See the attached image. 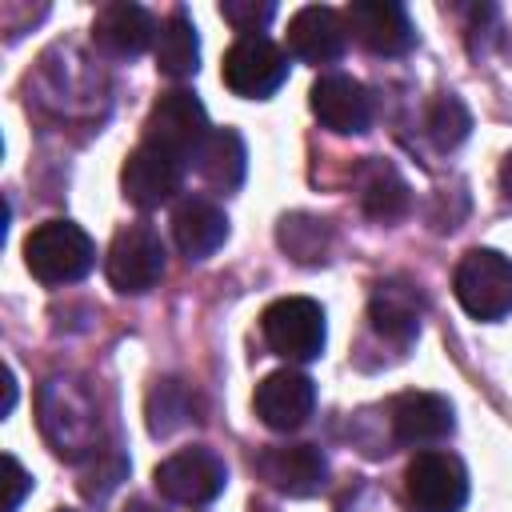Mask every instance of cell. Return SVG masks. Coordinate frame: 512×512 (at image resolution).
Listing matches in <instances>:
<instances>
[{
	"mask_svg": "<svg viewBox=\"0 0 512 512\" xmlns=\"http://www.w3.org/2000/svg\"><path fill=\"white\" fill-rule=\"evenodd\" d=\"M172 240L188 260H208L228 240V216L204 196H188L172 212Z\"/></svg>",
	"mask_w": 512,
	"mask_h": 512,
	"instance_id": "cell-19",
	"label": "cell"
},
{
	"mask_svg": "<svg viewBox=\"0 0 512 512\" xmlns=\"http://www.w3.org/2000/svg\"><path fill=\"white\" fill-rule=\"evenodd\" d=\"M4 472H8V504H4V512H16L20 500H24V492L32 488V476L20 468L16 456H4Z\"/></svg>",
	"mask_w": 512,
	"mask_h": 512,
	"instance_id": "cell-28",
	"label": "cell"
},
{
	"mask_svg": "<svg viewBox=\"0 0 512 512\" xmlns=\"http://www.w3.org/2000/svg\"><path fill=\"white\" fill-rule=\"evenodd\" d=\"M164 240L152 224L136 220V224H124L112 244H108V260H104V272H108V284L124 296H140L148 288L160 284L164 276Z\"/></svg>",
	"mask_w": 512,
	"mask_h": 512,
	"instance_id": "cell-5",
	"label": "cell"
},
{
	"mask_svg": "<svg viewBox=\"0 0 512 512\" xmlns=\"http://www.w3.org/2000/svg\"><path fill=\"white\" fill-rule=\"evenodd\" d=\"M388 424H392L396 444L420 448V444H436V440L452 436L456 412H452V404H448L444 396H436V392H400V396L388 404Z\"/></svg>",
	"mask_w": 512,
	"mask_h": 512,
	"instance_id": "cell-15",
	"label": "cell"
},
{
	"mask_svg": "<svg viewBox=\"0 0 512 512\" xmlns=\"http://www.w3.org/2000/svg\"><path fill=\"white\" fill-rule=\"evenodd\" d=\"M452 292L476 320H500L512 312V260L496 248H472L456 264Z\"/></svg>",
	"mask_w": 512,
	"mask_h": 512,
	"instance_id": "cell-4",
	"label": "cell"
},
{
	"mask_svg": "<svg viewBox=\"0 0 512 512\" xmlns=\"http://www.w3.org/2000/svg\"><path fill=\"white\" fill-rule=\"evenodd\" d=\"M156 36V20L148 8L140 4H128V0H116V4H104L92 20V44L112 56V60H132L140 56Z\"/></svg>",
	"mask_w": 512,
	"mask_h": 512,
	"instance_id": "cell-17",
	"label": "cell"
},
{
	"mask_svg": "<svg viewBox=\"0 0 512 512\" xmlns=\"http://www.w3.org/2000/svg\"><path fill=\"white\" fill-rule=\"evenodd\" d=\"M180 176H184V168L176 160H168L164 152H156L148 144H136L120 168V188L136 208L148 212V208L168 204L180 192Z\"/></svg>",
	"mask_w": 512,
	"mask_h": 512,
	"instance_id": "cell-16",
	"label": "cell"
},
{
	"mask_svg": "<svg viewBox=\"0 0 512 512\" xmlns=\"http://www.w3.org/2000/svg\"><path fill=\"white\" fill-rule=\"evenodd\" d=\"M256 472L280 496L304 500V496H316L324 488L328 460L320 456L316 444H272V448H264L256 456Z\"/></svg>",
	"mask_w": 512,
	"mask_h": 512,
	"instance_id": "cell-10",
	"label": "cell"
},
{
	"mask_svg": "<svg viewBox=\"0 0 512 512\" xmlns=\"http://www.w3.org/2000/svg\"><path fill=\"white\" fill-rule=\"evenodd\" d=\"M56 512H72V508H56Z\"/></svg>",
	"mask_w": 512,
	"mask_h": 512,
	"instance_id": "cell-32",
	"label": "cell"
},
{
	"mask_svg": "<svg viewBox=\"0 0 512 512\" xmlns=\"http://www.w3.org/2000/svg\"><path fill=\"white\" fill-rule=\"evenodd\" d=\"M348 48V20L328 4H304L288 20V52L304 64H336Z\"/></svg>",
	"mask_w": 512,
	"mask_h": 512,
	"instance_id": "cell-14",
	"label": "cell"
},
{
	"mask_svg": "<svg viewBox=\"0 0 512 512\" xmlns=\"http://www.w3.org/2000/svg\"><path fill=\"white\" fill-rule=\"evenodd\" d=\"M188 420H196V396L184 380H156V388L148 392V432L152 436H172L176 428H184Z\"/></svg>",
	"mask_w": 512,
	"mask_h": 512,
	"instance_id": "cell-24",
	"label": "cell"
},
{
	"mask_svg": "<svg viewBox=\"0 0 512 512\" xmlns=\"http://www.w3.org/2000/svg\"><path fill=\"white\" fill-rule=\"evenodd\" d=\"M420 312H424L420 288L408 284V280H400V276L380 280L376 292H372V300H368V320H372V328H376L384 340L400 344V348H408V344L416 340V332H420Z\"/></svg>",
	"mask_w": 512,
	"mask_h": 512,
	"instance_id": "cell-18",
	"label": "cell"
},
{
	"mask_svg": "<svg viewBox=\"0 0 512 512\" xmlns=\"http://www.w3.org/2000/svg\"><path fill=\"white\" fill-rule=\"evenodd\" d=\"M276 240L296 264H324L332 252V224L308 212H288L276 224Z\"/></svg>",
	"mask_w": 512,
	"mask_h": 512,
	"instance_id": "cell-23",
	"label": "cell"
},
{
	"mask_svg": "<svg viewBox=\"0 0 512 512\" xmlns=\"http://www.w3.org/2000/svg\"><path fill=\"white\" fill-rule=\"evenodd\" d=\"M92 264H96V244L72 220H44L24 240V268L48 288L84 280Z\"/></svg>",
	"mask_w": 512,
	"mask_h": 512,
	"instance_id": "cell-2",
	"label": "cell"
},
{
	"mask_svg": "<svg viewBox=\"0 0 512 512\" xmlns=\"http://www.w3.org/2000/svg\"><path fill=\"white\" fill-rule=\"evenodd\" d=\"M468 132H472V112L452 92L436 96L432 108H428V136H432V144L440 152H452V148H460L468 140Z\"/></svg>",
	"mask_w": 512,
	"mask_h": 512,
	"instance_id": "cell-25",
	"label": "cell"
},
{
	"mask_svg": "<svg viewBox=\"0 0 512 512\" xmlns=\"http://www.w3.org/2000/svg\"><path fill=\"white\" fill-rule=\"evenodd\" d=\"M152 480H156V492L164 500L200 508V504H212L224 492L228 468L212 448H180L164 464H156Z\"/></svg>",
	"mask_w": 512,
	"mask_h": 512,
	"instance_id": "cell-7",
	"label": "cell"
},
{
	"mask_svg": "<svg viewBox=\"0 0 512 512\" xmlns=\"http://www.w3.org/2000/svg\"><path fill=\"white\" fill-rule=\"evenodd\" d=\"M156 68L172 80H188L200 68V40H196V24L188 20L184 8H176L160 32H156Z\"/></svg>",
	"mask_w": 512,
	"mask_h": 512,
	"instance_id": "cell-22",
	"label": "cell"
},
{
	"mask_svg": "<svg viewBox=\"0 0 512 512\" xmlns=\"http://www.w3.org/2000/svg\"><path fill=\"white\" fill-rule=\"evenodd\" d=\"M224 84L244 100H268L288 80V56L268 36H240L220 64Z\"/></svg>",
	"mask_w": 512,
	"mask_h": 512,
	"instance_id": "cell-8",
	"label": "cell"
},
{
	"mask_svg": "<svg viewBox=\"0 0 512 512\" xmlns=\"http://www.w3.org/2000/svg\"><path fill=\"white\" fill-rule=\"evenodd\" d=\"M356 192H360V208L368 220L376 224H396L408 216L412 208V192L404 184V176L388 164V160H376L368 156L356 172Z\"/></svg>",
	"mask_w": 512,
	"mask_h": 512,
	"instance_id": "cell-20",
	"label": "cell"
},
{
	"mask_svg": "<svg viewBox=\"0 0 512 512\" xmlns=\"http://www.w3.org/2000/svg\"><path fill=\"white\" fill-rule=\"evenodd\" d=\"M196 168L204 176V184H212L216 192H236L244 184V172H248V152H244V140L236 128H212V136L204 140L200 156H196Z\"/></svg>",
	"mask_w": 512,
	"mask_h": 512,
	"instance_id": "cell-21",
	"label": "cell"
},
{
	"mask_svg": "<svg viewBox=\"0 0 512 512\" xmlns=\"http://www.w3.org/2000/svg\"><path fill=\"white\" fill-rule=\"evenodd\" d=\"M16 408V376L12 372H4V416Z\"/></svg>",
	"mask_w": 512,
	"mask_h": 512,
	"instance_id": "cell-29",
	"label": "cell"
},
{
	"mask_svg": "<svg viewBox=\"0 0 512 512\" xmlns=\"http://www.w3.org/2000/svg\"><path fill=\"white\" fill-rule=\"evenodd\" d=\"M208 136H212V128H208L204 104L188 88H172V92H160V100L152 104V112L144 120V140L140 144L164 152L168 160H176L184 168L188 160L200 156Z\"/></svg>",
	"mask_w": 512,
	"mask_h": 512,
	"instance_id": "cell-3",
	"label": "cell"
},
{
	"mask_svg": "<svg viewBox=\"0 0 512 512\" xmlns=\"http://www.w3.org/2000/svg\"><path fill=\"white\" fill-rule=\"evenodd\" d=\"M96 464L84 472V480H80V492L88 496V500H104L120 480H124V472H128V464H124V456L116 452V448H100L96 456H92Z\"/></svg>",
	"mask_w": 512,
	"mask_h": 512,
	"instance_id": "cell-26",
	"label": "cell"
},
{
	"mask_svg": "<svg viewBox=\"0 0 512 512\" xmlns=\"http://www.w3.org/2000/svg\"><path fill=\"white\" fill-rule=\"evenodd\" d=\"M308 104H312L316 120L328 132H340V136L368 132V124H372V96H368V88L356 76H344V72L320 76L312 84V100Z\"/></svg>",
	"mask_w": 512,
	"mask_h": 512,
	"instance_id": "cell-12",
	"label": "cell"
},
{
	"mask_svg": "<svg viewBox=\"0 0 512 512\" xmlns=\"http://www.w3.org/2000/svg\"><path fill=\"white\" fill-rule=\"evenodd\" d=\"M124 512H156V508H152V504H148V500H132V504H128V508H124Z\"/></svg>",
	"mask_w": 512,
	"mask_h": 512,
	"instance_id": "cell-31",
	"label": "cell"
},
{
	"mask_svg": "<svg viewBox=\"0 0 512 512\" xmlns=\"http://www.w3.org/2000/svg\"><path fill=\"white\" fill-rule=\"evenodd\" d=\"M256 416L272 428V432H292L300 428L312 408H316V384L296 372V368H280V372H268L260 384H256Z\"/></svg>",
	"mask_w": 512,
	"mask_h": 512,
	"instance_id": "cell-13",
	"label": "cell"
},
{
	"mask_svg": "<svg viewBox=\"0 0 512 512\" xmlns=\"http://www.w3.org/2000/svg\"><path fill=\"white\" fill-rule=\"evenodd\" d=\"M500 188H504V196L512 200V152H508L504 164H500Z\"/></svg>",
	"mask_w": 512,
	"mask_h": 512,
	"instance_id": "cell-30",
	"label": "cell"
},
{
	"mask_svg": "<svg viewBox=\"0 0 512 512\" xmlns=\"http://www.w3.org/2000/svg\"><path fill=\"white\" fill-rule=\"evenodd\" d=\"M344 20L372 56H404L416 44V28L396 0H356L344 8Z\"/></svg>",
	"mask_w": 512,
	"mask_h": 512,
	"instance_id": "cell-11",
	"label": "cell"
},
{
	"mask_svg": "<svg viewBox=\"0 0 512 512\" xmlns=\"http://www.w3.org/2000/svg\"><path fill=\"white\" fill-rule=\"evenodd\" d=\"M220 16H224L240 36H260V32L272 24L276 4H268V0H224V4H220Z\"/></svg>",
	"mask_w": 512,
	"mask_h": 512,
	"instance_id": "cell-27",
	"label": "cell"
},
{
	"mask_svg": "<svg viewBox=\"0 0 512 512\" xmlns=\"http://www.w3.org/2000/svg\"><path fill=\"white\" fill-rule=\"evenodd\" d=\"M40 432L60 460H92L100 444V404L80 376H48L36 396Z\"/></svg>",
	"mask_w": 512,
	"mask_h": 512,
	"instance_id": "cell-1",
	"label": "cell"
},
{
	"mask_svg": "<svg viewBox=\"0 0 512 512\" xmlns=\"http://www.w3.org/2000/svg\"><path fill=\"white\" fill-rule=\"evenodd\" d=\"M408 500L416 504V512H460L468 504V472L460 464V456L428 448L416 452L408 472Z\"/></svg>",
	"mask_w": 512,
	"mask_h": 512,
	"instance_id": "cell-9",
	"label": "cell"
},
{
	"mask_svg": "<svg viewBox=\"0 0 512 512\" xmlns=\"http://www.w3.org/2000/svg\"><path fill=\"white\" fill-rule=\"evenodd\" d=\"M260 332H264V344L284 356V360H296V364H308L324 352V308L308 296H284V300H272L260 316Z\"/></svg>",
	"mask_w": 512,
	"mask_h": 512,
	"instance_id": "cell-6",
	"label": "cell"
}]
</instances>
